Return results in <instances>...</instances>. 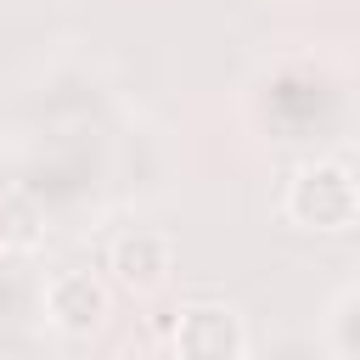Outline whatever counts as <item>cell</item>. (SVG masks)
I'll list each match as a JSON object with an SVG mask.
<instances>
[{
  "instance_id": "cell-1",
  "label": "cell",
  "mask_w": 360,
  "mask_h": 360,
  "mask_svg": "<svg viewBox=\"0 0 360 360\" xmlns=\"http://www.w3.org/2000/svg\"><path fill=\"white\" fill-rule=\"evenodd\" d=\"M281 219L315 236H338L360 225V174L343 158H309L281 186Z\"/></svg>"
},
{
  "instance_id": "cell-5",
  "label": "cell",
  "mask_w": 360,
  "mask_h": 360,
  "mask_svg": "<svg viewBox=\"0 0 360 360\" xmlns=\"http://www.w3.org/2000/svg\"><path fill=\"white\" fill-rule=\"evenodd\" d=\"M45 202L34 191H0V248L11 253H34L45 248Z\"/></svg>"
},
{
  "instance_id": "cell-3",
  "label": "cell",
  "mask_w": 360,
  "mask_h": 360,
  "mask_svg": "<svg viewBox=\"0 0 360 360\" xmlns=\"http://www.w3.org/2000/svg\"><path fill=\"white\" fill-rule=\"evenodd\" d=\"M107 315H112V292L96 270H56L45 281V321L62 338H90L107 326Z\"/></svg>"
},
{
  "instance_id": "cell-2",
  "label": "cell",
  "mask_w": 360,
  "mask_h": 360,
  "mask_svg": "<svg viewBox=\"0 0 360 360\" xmlns=\"http://www.w3.org/2000/svg\"><path fill=\"white\" fill-rule=\"evenodd\" d=\"M169 349L174 360H248V326L231 304H186L169 326Z\"/></svg>"
},
{
  "instance_id": "cell-4",
  "label": "cell",
  "mask_w": 360,
  "mask_h": 360,
  "mask_svg": "<svg viewBox=\"0 0 360 360\" xmlns=\"http://www.w3.org/2000/svg\"><path fill=\"white\" fill-rule=\"evenodd\" d=\"M107 270L118 287L129 292H158L174 270V242L152 225H124L112 242H107Z\"/></svg>"
}]
</instances>
